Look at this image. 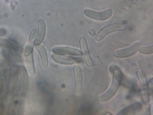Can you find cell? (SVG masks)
Returning <instances> with one entry per match:
<instances>
[{
  "label": "cell",
  "mask_w": 153,
  "mask_h": 115,
  "mask_svg": "<svg viewBox=\"0 0 153 115\" xmlns=\"http://www.w3.org/2000/svg\"><path fill=\"white\" fill-rule=\"evenodd\" d=\"M113 78L110 87L105 93L99 97L100 101L105 102L111 99L117 93L123 77L121 71L117 66H112L109 68Z\"/></svg>",
  "instance_id": "1"
},
{
  "label": "cell",
  "mask_w": 153,
  "mask_h": 115,
  "mask_svg": "<svg viewBox=\"0 0 153 115\" xmlns=\"http://www.w3.org/2000/svg\"><path fill=\"white\" fill-rule=\"evenodd\" d=\"M125 28V25L121 23L109 24L99 31L96 37V40L98 41H101L109 33L114 31L123 30Z\"/></svg>",
  "instance_id": "2"
},
{
  "label": "cell",
  "mask_w": 153,
  "mask_h": 115,
  "mask_svg": "<svg viewBox=\"0 0 153 115\" xmlns=\"http://www.w3.org/2000/svg\"><path fill=\"white\" fill-rule=\"evenodd\" d=\"M141 46V42H136L128 47L116 50L114 52V55L117 58H121L131 56L136 54Z\"/></svg>",
  "instance_id": "3"
},
{
  "label": "cell",
  "mask_w": 153,
  "mask_h": 115,
  "mask_svg": "<svg viewBox=\"0 0 153 115\" xmlns=\"http://www.w3.org/2000/svg\"><path fill=\"white\" fill-rule=\"evenodd\" d=\"M85 14L87 17L99 20H105L110 18L112 15L113 11L108 9L101 12H97L90 9H86L84 11Z\"/></svg>",
  "instance_id": "4"
},
{
  "label": "cell",
  "mask_w": 153,
  "mask_h": 115,
  "mask_svg": "<svg viewBox=\"0 0 153 115\" xmlns=\"http://www.w3.org/2000/svg\"><path fill=\"white\" fill-rule=\"evenodd\" d=\"M137 75L141 87L142 99L146 103H147L149 100V93L146 76L143 72L140 70L137 71Z\"/></svg>",
  "instance_id": "5"
},
{
  "label": "cell",
  "mask_w": 153,
  "mask_h": 115,
  "mask_svg": "<svg viewBox=\"0 0 153 115\" xmlns=\"http://www.w3.org/2000/svg\"><path fill=\"white\" fill-rule=\"evenodd\" d=\"M75 90L76 93H81L83 90V79L81 68L79 65H75L74 67Z\"/></svg>",
  "instance_id": "6"
},
{
  "label": "cell",
  "mask_w": 153,
  "mask_h": 115,
  "mask_svg": "<svg viewBox=\"0 0 153 115\" xmlns=\"http://www.w3.org/2000/svg\"><path fill=\"white\" fill-rule=\"evenodd\" d=\"M52 58L55 61L64 65H73L81 63V59L77 57L63 56L56 54H52Z\"/></svg>",
  "instance_id": "7"
},
{
  "label": "cell",
  "mask_w": 153,
  "mask_h": 115,
  "mask_svg": "<svg viewBox=\"0 0 153 115\" xmlns=\"http://www.w3.org/2000/svg\"><path fill=\"white\" fill-rule=\"evenodd\" d=\"M80 44L82 54H83L85 62L89 67L94 66V63L88 50V44L86 38L83 36L80 37Z\"/></svg>",
  "instance_id": "8"
},
{
  "label": "cell",
  "mask_w": 153,
  "mask_h": 115,
  "mask_svg": "<svg viewBox=\"0 0 153 115\" xmlns=\"http://www.w3.org/2000/svg\"><path fill=\"white\" fill-rule=\"evenodd\" d=\"M53 52L55 54L63 55H70L75 56H81L82 53L78 49L67 46H58L53 48Z\"/></svg>",
  "instance_id": "9"
},
{
  "label": "cell",
  "mask_w": 153,
  "mask_h": 115,
  "mask_svg": "<svg viewBox=\"0 0 153 115\" xmlns=\"http://www.w3.org/2000/svg\"><path fill=\"white\" fill-rule=\"evenodd\" d=\"M0 46L14 51L17 53H21L22 52V48L21 45L12 39L0 40Z\"/></svg>",
  "instance_id": "10"
},
{
  "label": "cell",
  "mask_w": 153,
  "mask_h": 115,
  "mask_svg": "<svg viewBox=\"0 0 153 115\" xmlns=\"http://www.w3.org/2000/svg\"><path fill=\"white\" fill-rule=\"evenodd\" d=\"M46 28L44 20L40 19L38 21V32L34 42L35 45L40 44L43 41L45 35Z\"/></svg>",
  "instance_id": "11"
},
{
  "label": "cell",
  "mask_w": 153,
  "mask_h": 115,
  "mask_svg": "<svg viewBox=\"0 0 153 115\" xmlns=\"http://www.w3.org/2000/svg\"><path fill=\"white\" fill-rule=\"evenodd\" d=\"M37 33V30L36 28H34L31 31L29 37L28 44L25 47L24 51V55L25 57L32 53Z\"/></svg>",
  "instance_id": "12"
},
{
  "label": "cell",
  "mask_w": 153,
  "mask_h": 115,
  "mask_svg": "<svg viewBox=\"0 0 153 115\" xmlns=\"http://www.w3.org/2000/svg\"><path fill=\"white\" fill-rule=\"evenodd\" d=\"M142 108L141 103H136L127 106L121 110L118 115H132L139 112Z\"/></svg>",
  "instance_id": "13"
},
{
  "label": "cell",
  "mask_w": 153,
  "mask_h": 115,
  "mask_svg": "<svg viewBox=\"0 0 153 115\" xmlns=\"http://www.w3.org/2000/svg\"><path fill=\"white\" fill-rule=\"evenodd\" d=\"M35 46L36 50L40 54L43 67L45 68H47L48 66V62L46 49L41 44Z\"/></svg>",
  "instance_id": "14"
},
{
  "label": "cell",
  "mask_w": 153,
  "mask_h": 115,
  "mask_svg": "<svg viewBox=\"0 0 153 115\" xmlns=\"http://www.w3.org/2000/svg\"><path fill=\"white\" fill-rule=\"evenodd\" d=\"M25 57V62L28 71L30 74L33 75L35 73V67L33 54Z\"/></svg>",
  "instance_id": "15"
},
{
  "label": "cell",
  "mask_w": 153,
  "mask_h": 115,
  "mask_svg": "<svg viewBox=\"0 0 153 115\" xmlns=\"http://www.w3.org/2000/svg\"><path fill=\"white\" fill-rule=\"evenodd\" d=\"M140 52L141 53L146 55L151 54L153 53V45L149 46H144L140 47Z\"/></svg>",
  "instance_id": "16"
},
{
  "label": "cell",
  "mask_w": 153,
  "mask_h": 115,
  "mask_svg": "<svg viewBox=\"0 0 153 115\" xmlns=\"http://www.w3.org/2000/svg\"><path fill=\"white\" fill-rule=\"evenodd\" d=\"M7 31L4 29H0V37L4 36L6 34Z\"/></svg>",
  "instance_id": "17"
},
{
  "label": "cell",
  "mask_w": 153,
  "mask_h": 115,
  "mask_svg": "<svg viewBox=\"0 0 153 115\" xmlns=\"http://www.w3.org/2000/svg\"><path fill=\"white\" fill-rule=\"evenodd\" d=\"M89 33L91 35L94 36L96 34V32L94 30L91 29L89 31Z\"/></svg>",
  "instance_id": "18"
},
{
  "label": "cell",
  "mask_w": 153,
  "mask_h": 115,
  "mask_svg": "<svg viewBox=\"0 0 153 115\" xmlns=\"http://www.w3.org/2000/svg\"><path fill=\"white\" fill-rule=\"evenodd\" d=\"M15 104L16 105H17L18 104V101H16L15 102Z\"/></svg>",
  "instance_id": "19"
}]
</instances>
